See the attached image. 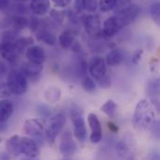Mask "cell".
Segmentation results:
<instances>
[{"instance_id":"cell-1","label":"cell","mask_w":160,"mask_h":160,"mask_svg":"<svg viewBox=\"0 0 160 160\" xmlns=\"http://www.w3.org/2000/svg\"><path fill=\"white\" fill-rule=\"evenodd\" d=\"M156 121L155 107L147 99H142L136 104L133 114V126L135 129L141 132H146L151 129Z\"/></svg>"},{"instance_id":"cell-2","label":"cell","mask_w":160,"mask_h":160,"mask_svg":"<svg viewBox=\"0 0 160 160\" xmlns=\"http://www.w3.org/2000/svg\"><path fill=\"white\" fill-rule=\"evenodd\" d=\"M140 10L141 9L138 5L133 4L130 0H124L116 15L121 28L132 22L138 17Z\"/></svg>"},{"instance_id":"cell-3","label":"cell","mask_w":160,"mask_h":160,"mask_svg":"<svg viewBox=\"0 0 160 160\" xmlns=\"http://www.w3.org/2000/svg\"><path fill=\"white\" fill-rule=\"evenodd\" d=\"M7 83L12 95H23L28 89L27 77L22 71L12 70L8 76Z\"/></svg>"},{"instance_id":"cell-4","label":"cell","mask_w":160,"mask_h":160,"mask_svg":"<svg viewBox=\"0 0 160 160\" xmlns=\"http://www.w3.org/2000/svg\"><path fill=\"white\" fill-rule=\"evenodd\" d=\"M117 153L121 160H136V142L130 133L126 134L118 142Z\"/></svg>"},{"instance_id":"cell-5","label":"cell","mask_w":160,"mask_h":160,"mask_svg":"<svg viewBox=\"0 0 160 160\" xmlns=\"http://www.w3.org/2000/svg\"><path fill=\"white\" fill-rule=\"evenodd\" d=\"M66 122L65 114L63 112H58L50 118V123L45 131L46 139L49 144H53L57 136L62 130Z\"/></svg>"},{"instance_id":"cell-6","label":"cell","mask_w":160,"mask_h":160,"mask_svg":"<svg viewBox=\"0 0 160 160\" xmlns=\"http://www.w3.org/2000/svg\"><path fill=\"white\" fill-rule=\"evenodd\" d=\"M71 120L74 126V136L78 141H85L87 138V128L83 117V112L78 106L71 109Z\"/></svg>"},{"instance_id":"cell-7","label":"cell","mask_w":160,"mask_h":160,"mask_svg":"<svg viewBox=\"0 0 160 160\" xmlns=\"http://www.w3.org/2000/svg\"><path fill=\"white\" fill-rule=\"evenodd\" d=\"M88 73L93 79L100 81L106 78L107 75V64L105 59L101 56H94L88 62Z\"/></svg>"},{"instance_id":"cell-8","label":"cell","mask_w":160,"mask_h":160,"mask_svg":"<svg viewBox=\"0 0 160 160\" xmlns=\"http://www.w3.org/2000/svg\"><path fill=\"white\" fill-rule=\"evenodd\" d=\"M83 25L86 30V33L92 38H101L102 33V24L101 19L98 15L88 14L83 18Z\"/></svg>"},{"instance_id":"cell-9","label":"cell","mask_w":160,"mask_h":160,"mask_svg":"<svg viewBox=\"0 0 160 160\" xmlns=\"http://www.w3.org/2000/svg\"><path fill=\"white\" fill-rule=\"evenodd\" d=\"M0 54L7 62L16 63L19 62L22 52L16 47L14 42H2L0 44Z\"/></svg>"},{"instance_id":"cell-10","label":"cell","mask_w":160,"mask_h":160,"mask_svg":"<svg viewBox=\"0 0 160 160\" xmlns=\"http://www.w3.org/2000/svg\"><path fill=\"white\" fill-rule=\"evenodd\" d=\"M20 149L21 154L28 158H38L40 154L38 143L28 137H21Z\"/></svg>"},{"instance_id":"cell-11","label":"cell","mask_w":160,"mask_h":160,"mask_svg":"<svg viewBox=\"0 0 160 160\" xmlns=\"http://www.w3.org/2000/svg\"><path fill=\"white\" fill-rule=\"evenodd\" d=\"M59 148L61 154L64 157H71L77 153L78 146L74 142L72 133L70 131H66L62 134Z\"/></svg>"},{"instance_id":"cell-12","label":"cell","mask_w":160,"mask_h":160,"mask_svg":"<svg viewBox=\"0 0 160 160\" xmlns=\"http://www.w3.org/2000/svg\"><path fill=\"white\" fill-rule=\"evenodd\" d=\"M88 122L91 130V133L89 136L90 142L92 143L100 142L102 139V124L98 118V117L95 114L90 113L88 116Z\"/></svg>"},{"instance_id":"cell-13","label":"cell","mask_w":160,"mask_h":160,"mask_svg":"<svg viewBox=\"0 0 160 160\" xmlns=\"http://www.w3.org/2000/svg\"><path fill=\"white\" fill-rule=\"evenodd\" d=\"M23 131L29 136H32L37 139H41L45 131L44 124L38 118L25 120L23 124Z\"/></svg>"},{"instance_id":"cell-14","label":"cell","mask_w":160,"mask_h":160,"mask_svg":"<svg viewBox=\"0 0 160 160\" xmlns=\"http://www.w3.org/2000/svg\"><path fill=\"white\" fill-rule=\"evenodd\" d=\"M120 29L122 28L120 26L117 16L116 15L111 16L107 18L103 22V26L102 28V33H101V38H111L119 32Z\"/></svg>"},{"instance_id":"cell-15","label":"cell","mask_w":160,"mask_h":160,"mask_svg":"<svg viewBox=\"0 0 160 160\" xmlns=\"http://www.w3.org/2000/svg\"><path fill=\"white\" fill-rule=\"evenodd\" d=\"M25 57L28 62L38 64H43L46 59L45 50L42 47L33 45L29 47L25 51Z\"/></svg>"},{"instance_id":"cell-16","label":"cell","mask_w":160,"mask_h":160,"mask_svg":"<svg viewBox=\"0 0 160 160\" xmlns=\"http://www.w3.org/2000/svg\"><path fill=\"white\" fill-rule=\"evenodd\" d=\"M50 0H31L30 9L36 16H43L49 11Z\"/></svg>"},{"instance_id":"cell-17","label":"cell","mask_w":160,"mask_h":160,"mask_svg":"<svg viewBox=\"0 0 160 160\" xmlns=\"http://www.w3.org/2000/svg\"><path fill=\"white\" fill-rule=\"evenodd\" d=\"M21 137L22 136H19V135H12L6 142L7 153H8L11 157L17 158L20 155H22L21 154V149H20Z\"/></svg>"},{"instance_id":"cell-18","label":"cell","mask_w":160,"mask_h":160,"mask_svg":"<svg viewBox=\"0 0 160 160\" xmlns=\"http://www.w3.org/2000/svg\"><path fill=\"white\" fill-rule=\"evenodd\" d=\"M123 58H124V55H123V52L121 49L113 48L107 53V55L105 57V62L108 66L115 67L122 62Z\"/></svg>"},{"instance_id":"cell-19","label":"cell","mask_w":160,"mask_h":160,"mask_svg":"<svg viewBox=\"0 0 160 160\" xmlns=\"http://www.w3.org/2000/svg\"><path fill=\"white\" fill-rule=\"evenodd\" d=\"M13 104L8 99H3L0 101V121L7 122L13 114Z\"/></svg>"},{"instance_id":"cell-20","label":"cell","mask_w":160,"mask_h":160,"mask_svg":"<svg viewBox=\"0 0 160 160\" xmlns=\"http://www.w3.org/2000/svg\"><path fill=\"white\" fill-rule=\"evenodd\" d=\"M58 41H59L60 46L63 49H69L72 48V46L76 42L75 41V34H74V32H72L70 30H65L59 36Z\"/></svg>"},{"instance_id":"cell-21","label":"cell","mask_w":160,"mask_h":160,"mask_svg":"<svg viewBox=\"0 0 160 160\" xmlns=\"http://www.w3.org/2000/svg\"><path fill=\"white\" fill-rule=\"evenodd\" d=\"M37 39L42 43L48 45V46H55L58 43L57 37L53 33L49 32L48 30H45V29H42L39 32H38Z\"/></svg>"},{"instance_id":"cell-22","label":"cell","mask_w":160,"mask_h":160,"mask_svg":"<svg viewBox=\"0 0 160 160\" xmlns=\"http://www.w3.org/2000/svg\"><path fill=\"white\" fill-rule=\"evenodd\" d=\"M43 70V64H38V63H33L28 62L23 65L22 68V73L27 77V78H36Z\"/></svg>"},{"instance_id":"cell-23","label":"cell","mask_w":160,"mask_h":160,"mask_svg":"<svg viewBox=\"0 0 160 160\" xmlns=\"http://www.w3.org/2000/svg\"><path fill=\"white\" fill-rule=\"evenodd\" d=\"M146 91L152 98H159L160 97V78H156L150 79L146 85Z\"/></svg>"},{"instance_id":"cell-24","label":"cell","mask_w":160,"mask_h":160,"mask_svg":"<svg viewBox=\"0 0 160 160\" xmlns=\"http://www.w3.org/2000/svg\"><path fill=\"white\" fill-rule=\"evenodd\" d=\"M11 25L13 30L20 32L29 26V20L22 15H14L11 18Z\"/></svg>"},{"instance_id":"cell-25","label":"cell","mask_w":160,"mask_h":160,"mask_svg":"<svg viewBox=\"0 0 160 160\" xmlns=\"http://www.w3.org/2000/svg\"><path fill=\"white\" fill-rule=\"evenodd\" d=\"M117 110H118V104L116 103L115 101L113 100H108L102 107H101V111L102 113H104L107 117L113 118L116 114H117Z\"/></svg>"},{"instance_id":"cell-26","label":"cell","mask_w":160,"mask_h":160,"mask_svg":"<svg viewBox=\"0 0 160 160\" xmlns=\"http://www.w3.org/2000/svg\"><path fill=\"white\" fill-rule=\"evenodd\" d=\"M46 99L50 102H56L61 98V90L55 87H50L45 91Z\"/></svg>"},{"instance_id":"cell-27","label":"cell","mask_w":160,"mask_h":160,"mask_svg":"<svg viewBox=\"0 0 160 160\" xmlns=\"http://www.w3.org/2000/svg\"><path fill=\"white\" fill-rule=\"evenodd\" d=\"M81 86H82L83 89L88 93H92V92L96 91V88H97V85H96L94 79L88 76L84 77L83 79L81 80Z\"/></svg>"},{"instance_id":"cell-28","label":"cell","mask_w":160,"mask_h":160,"mask_svg":"<svg viewBox=\"0 0 160 160\" xmlns=\"http://www.w3.org/2000/svg\"><path fill=\"white\" fill-rule=\"evenodd\" d=\"M16 47L23 53L26 49L34 45V39L32 38H19L14 41Z\"/></svg>"},{"instance_id":"cell-29","label":"cell","mask_w":160,"mask_h":160,"mask_svg":"<svg viewBox=\"0 0 160 160\" xmlns=\"http://www.w3.org/2000/svg\"><path fill=\"white\" fill-rule=\"evenodd\" d=\"M118 0H100L99 2V8L102 12H109L113 10L118 4Z\"/></svg>"},{"instance_id":"cell-30","label":"cell","mask_w":160,"mask_h":160,"mask_svg":"<svg viewBox=\"0 0 160 160\" xmlns=\"http://www.w3.org/2000/svg\"><path fill=\"white\" fill-rule=\"evenodd\" d=\"M49 16L54 22L61 24V23L63 22L66 14L62 10H59V9H56V8H51V9H49Z\"/></svg>"},{"instance_id":"cell-31","label":"cell","mask_w":160,"mask_h":160,"mask_svg":"<svg viewBox=\"0 0 160 160\" xmlns=\"http://www.w3.org/2000/svg\"><path fill=\"white\" fill-rule=\"evenodd\" d=\"M151 16L154 22L160 27V1L156 2L151 7Z\"/></svg>"},{"instance_id":"cell-32","label":"cell","mask_w":160,"mask_h":160,"mask_svg":"<svg viewBox=\"0 0 160 160\" xmlns=\"http://www.w3.org/2000/svg\"><path fill=\"white\" fill-rule=\"evenodd\" d=\"M98 6V0H84V10L89 13H94Z\"/></svg>"},{"instance_id":"cell-33","label":"cell","mask_w":160,"mask_h":160,"mask_svg":"<svg viewBox=\"0 0 160 160\" xmlns=\"http://www.w3.org/2000/svg\"><path fill=\"white\" fill-rule=\"evenodd\" d=\"M18 33L15 30H8L3 33L2 42H14L18 38Z\"/></svg>"},{"instance_id":"cell-34","label":"cell","mask_w":160,"mask_h":160,"mask_svg":"<svg viewBox=\"0 0 160 160\" xmlns=\"http://www.w3.org/2000/svg\"><path fill=\"white\" fill-rule=\"evenodd\" d=\"M12 93L8 88V85L6 82H1L0 83V96L1 97H9L11 96Z\"/></svg>"},{"instance_id":"cell-35","label":"cell","mask_w":160,"mask_h":160,"mask_svg":"<svg viewBox=\"0 0 160 160\" xmlns=\"http://www.w3.org/2000/svg\"><path fill=\"white\" fill-rule=\"evenodd\" d=\"M38 112L41 117H44V118H48L50 116V110L49 108L47 106V105H44V104H41L38 106Z\"/></svg>"},{"instance_id":"cell-36","label":"cell","mask_w":160,"mask_h":160,"mask_svg":"<svg viewBox=\"0 0 160 160\" xmlns=\"http://www.w3.org/2000/svg\"><path fill=\"white\" fill-rule=\"evenodd\" d=\"M39 25L40 22L37 17H32L30 19V21H29V27H30L32 32H36L38 29Z\"/></svg>"},{"instance_id":"cell-37","label":"cell","mask_w":160,"mask_h":160,"mask_svg":"<svg viewBox=\"0 0 160 160\" xmlns=\"http://www.w3.org/2000/svg\"><path fill=\"white\" fill-rule=\"evenodd\" d=\"M143 54V50L142 49H137L133 55H132V58H131V62L134 63V64H138V62L141 61L142 59V56Z\"/></svg>"},{"instance_id":"cell-38","label":"cell","mask_w":160,"mask_h":160,"mask_svg":"<svg viewBox=\"0 0 160 160\" xmlns=\"http://www.w3.org/2000/svg\"><path fill=\"white\" fill-rule=\"evenodd\" d=\"M51 1L55 5V7L61 8H66L72 3V0H51Z\"/></svg>"},{"instance_id":"cell-39","label":"cell","mask_w":160,"mask_h":160,"mask_svg":"<svg viewBox=\"0 0 160 160\" xmlns=\"http://www.w3.org/2000/svg\"><path fill=\"white\" fill-rule=\"evenodd\" d=\"M153 130V135L154 137L160 139V121H155L153 127L151 128Z\"/></svg>"},{"instance_id":"cell-40","label":"cell","mask_w":160,"mask_h":160,"mask_svg":"<svg viewBox=\"0 0 160 160\" xmlns=\"http://www.w3.org/2000/svg\"><path fill=\"white\" fill-rule=\"evenodd\" d=\"M75 9L78 13L84 11V0H75Z\"/></svg>"},{"instance_id":"cell-41","label":"cell","mask_w":160,"mask_h":160,"mask_svg":"<svg viewBox=\"0 0 160 160\" xmlns=\"http://www.w3.org/2000/svg\"><path fill=\"white\" fill-rule=\"evenodd\" d=\"M98 83H99V85H100L102 88H108V87H110V86H111V78H110V77H109V76H107V77H106V78H104L103 79L98 81Z\"/></svg>"},{"instance_id":"cell-42","label":"cell","mask_w":160,"mask_h":160,"mask_svg":"<svg viewBox=\"0 0 160 160\" xmlns=\"http://www.w3.org/2000/svg\"><path fill=\"white\" fill-rule=\"evenodd\" d=\"M16 11H17V13H19L20 15L25 14V13L27 12V8H26V6H25L24 4H22V3H18V4L16 5Z\"/></svg>"},{"instance_id":"cell-43","label":"cell","mask_w":160,"mask_h":160,"mask_svg":"<svg viewBox=\"0 0 160 160\" xmlns=\"http://www.w3.org/2000/svg\"><path fill=\"white\" fill-rule=\"evenodd\" d=\"M7 72H8V69H7V66L5 65V63L0 62V80H2L6 77Z\"/></svg>"},{"instance_id":"cell-44","label":"cell","mask_w":160,"mask_h":160,"mask_svg":"<svg viewBox=\"0 0 160 160\" xmlns=\"http://www.w3.org/2000/svg\"><path fill=\"white\" fill-rule=\"evenodd\" d=\"M10 6V0H0V11L7 9Z\"/></svg>"},{"instance_id":"cell-45","label":"cell","mask_w":160,"mask_h":160,"mask_svg":"<svg viewBox=\"0 0 160 160\" xmlns=\"http://www.w3.org/2000/svg\"><path fill=\"white\" fill-rule=\"evenodd\" d=\"M107 125H108V128H109V129H110L111 131L117 132V131L118 130V127L116 124H114V123H112V122H108Z\"/></svg>"},{"instance_id":"cell-46","label":"cell","mask_w":160,"mask_h":160,"mask_svg":"<svg viewBox=\"0 0 160 160\" xmlns=\"http://www.w3.org/2000/svg\"><path fill=\"white\" fill-rule=\"evenodd\" d=\"M11 156L8 153H2L0 155V160H10Z\"/></svg>"},{"instance_id":"cell-47","label":"cell","mask_w":160,"mask_h":160,"mask_svg":"<svg viewBox=\"0 0 160 160\" xmlns=\"http://www.w3.org/2000/svg\"><path fill=\"white\" fill-rule=\"evenodd\" d=\"M8 126H7V123L6 122H1L0 121V132H4L6 129H7Z\"/></svg>"},{"instance_id":"cell-48","label":"cell","mask_w":160,"mask_h":160,"mask_svg":"<svg viewBox=\"0 0 160 160\" xmlns=\"http://www.w3.org/2000/svg\"><path fill=\"white\" fill-rule=\"evenodd\" d=\"M21 160H39L38 158H28V157H24Z\"/></svg>"},{"instance_id":"cell-49","label":"cell","mask_w":160,"mask_h":160,"mask_svg":"<svg viewBox=\"0 0 160 160\" xmlns=\"http://www.w3.org/2000/svg\"><path fill=\"white\" fill-rule=\"evenodd\" d=\"M14 1H16L17 3H24V2H26L28 0H14Z\"/></svg>"},{"instance_id":"cell-50","label":"cell","mask_w":160,"mask_h":160,"mask_svg":"<svg viewBox=\"0 0 160 160\" xmlns=\"http://www.w3.org/2000/svg\"><path fill=\"white\" fill-rule=\"evenodd\" d=\"M62 160H66V159H62Z\"/></svg>"}]
</instances>
